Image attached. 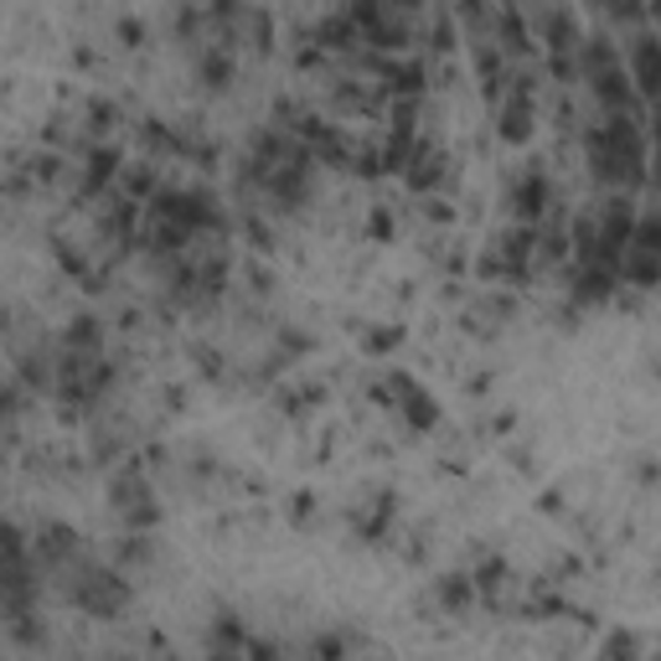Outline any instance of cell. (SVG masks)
<instances>
[{
  "mask_svg": "<svg viewBox=\"0 0 661 661\" xmlns=\"http://www.w3.org/2000/svg\"><path fill=\"white\" fill-rule=\"evenodd\" d=\"M604 11H615V16H625V21H636L641 16V0H600Z\"/></svg>",
  "mask_w": 661,
  "mask_h": 661,
  "instance_id": "8",
  "label": "cell"
},
{
  "mask_svg": "<svg viewBox=\"0 0 661 661\" xmlns=\"http://www.w3.org/2000/svg\"><path fill=\"white\" fill-rule=\"evenodd\" d=\"M79 600H83V610L109 615V610H119V604H124V589H119L115 574H88V579L79 584Z\"/></svg>",
  "mask_w": 661,
  "mask_h": 661,
  "instance_id": "2",
  "label": "cell"
},
{
  "mask_svg": "<svg viewBox=\"0 0 661 661\" xmlns=\"http://www.w3.org/2000/svg\"><path fill=\"white\" fill-rule=\"evenodd\" d=\"M228 73H233V62L223 58V52H207V58H202V83H207V88H223Z\"/></svg>",
  "mask_w": 661,
  "mask_h": 661,
  "instance_id": "6",
  "label": "cell"
},
{
  "mask_svg": "<svg viewBox=\"0 0 661 661\" xmlns=\"http://www.w3.org/2000/svg\"><path fill=\"white\" fill-rule=\"evenodd\" d=\"M657 73H661V68H657V41L641 37V41H636V88H641L646 98L657 94Z\"/></svg>",
  "mask_w": 661,
  "mask_h": 661,
  "instance_id": "4",
  "label": "cell"
},
{
  "mask_svg": "<svg viewBox=\"0 0 661 661\" xmlns=\"http://www.w3.org/2000/svg\"><path fill=\"white\" fill-rule=\"evenodd\" d=\"M115 171H119L115 151H98V156H94V171H88V181H83V187H88V192H98V187H104V181H109Z\"/></svg>",
  "mask_w": 661,
  "mask_h": 661,
  "instance_id": "7",
  "label": "cell"
},
{
  "mask_svg": "<svg viewBox=\"0 0 661 661\" xmlns=\"http://www.w3.org/2000/svg\"><path fill=\"white\" fill-rule=\"evenodd\" d=\"M527 130H532V98H527V88H517L502 109V135L506 140H527Z\"/></svg>",
  "mask_w": 661,
  "mask_h": 661,
  "instance_id": "3",
  "label": "cell"
},
{
  "mask_svg": "<svg viewBox=\"0 0 661 661\" xmlns=\"http://www.w3.org/2000/svg\"><path fill=\"white\" fill-rule=\"evenodd\" d=\"M383 398H393V404L404 409V419H409V424H419V429H429V424H434V413H440V409H434V398H429L419 383L398 377V372L383 383Z\"/></svg>",
  "mask_w": 661,
  "mask_h": 661,
  "instance_id": "1",
  "label": "cell"
},
{
  "mask_svg": "<svg viewBox=\"0 0 661 661\" xmlns=\"http://www.w3.org/2000/svg\"><path fill=\"white\" fill-rule=\"evenodd\" d=\"M543 202H548V181L538 171L527 176L522 187H517V213H522V223H532V217H543Z\"/></svg>",
  "mask_w": 661,
  "mask_h": 661,
  "instance_id": "5",
  "label": "cell"
},
{
  "mask_svg": "<svg viewBox=\"0 0 661 661\" xmlns=\"http://www.w3.org/2000/svg\"><path fill=\"white\" fill-rule=\"evenodd\" d=\"M404 5H419V0H404Z\"/></svg>",
  "mask_w": 661,
  "mask_h": 661,
  "instance_id": "9",
  "label": "cell"
}]
</instances>
